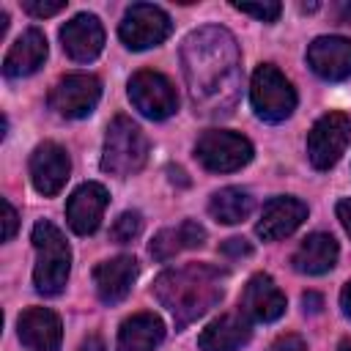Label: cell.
Returning <instances> with one entry per match:
<instances>
[{"label":"cell","mask_w":351,"mask_h":351,"mask_svg":"<svg viewBox=\"0 0 351 351\" xmlns=\"http://www.w3.org/2000/svg\"><path fill=\"white\" fill-rule=\"evenodd\" d=\"M181 69L195 112L230 115L241 93V52L230 30L208 25L192 30L181 47Z\"/></svg>","instance_id":"6da1fadb"},{"label":"cell","mask_w":351,"mask_h":351,"mask_svg":"<svg viewBox=\"0 0 351 351\" xmlns=\"http://www.w3.org/2000/svg\"><path fill=\"white\" fill-rule=\"evenodd\" d=\"M228 274L211 263H184L165 269L154 280V296L173 315L176 329H186L225 296Z\"/></svg>","instance_id":"7a4b0ae2"},{"label":"cell","mask_w":351,"mask_h":351,"mask_svg":"<svg viewBox=\"0 0 351 351\" xmlns=\"http://www.w3.org/2000/svg\"><path fill=\"white\" fill-rule=\"evenodd\" d=\"M30 241L36 247V266H33V285L41 296H58L71 271V250L60 228L41 219L33 225Z\"/></svg>","instance_id":"3957f363"},{"label":"cell","mask_w":351,"mask_h":351,"mask_svg":"<svg viewBox=\"0 0 351 351\" xmlns=\"http://www.w3.org/2000/svg\"><path fill=\"white\" fill-rule=\"evenodd\" d=\"M145 162H148L145 132L129 115H115L104 134L101 170L110 176H132V173L143 170Z\"/></svg>","instance_id":"277c9868"},{"label":"cell","mask_w":351,"mask_h":351,"mask_svg":"<svg viewBox=\"0 0 351 351\" xmlns=\"http://www.w3.org/2000/svg\"><path fill=\"white\" fill-rule=\"evenodd\" d=\"M250 101L261 121L280 123L296 110V90L274 63H261L250 82Z\"/></svg>","instance_id":"5b68a950"},{"label":"cell","mask_w":351,"mask_h":351,"mask_svg":"<svg viewBox=\"0 0 351 351\" xmlns=\"http://www.w3.org/2000/svg\"><path fill=\"white\" fill-rule=\"evenodd\" d=\"M195 156L211 173H233L252 159V143L228 129H208L197 137Z\"/></svg>","instance_id":"8992f818"},{"label":"cell","mask_w":351,"mask_h":351,"mask_svg":"<svg viewBox=\"0 0 351 351\" xmlns=\"http://www.w3.org/2000/svg\"><path fill=\"white\" fill-rule=\"evenodd\" d=\"M351 143V115L326 112L321 115L307 134V159L315 170H329L346 154Z\"/></svg>","instance_id":"52a82bcc"},{"label":"cell","mask_w":351,"mask_h":351,"mask_svg":"<svg viewBox=\"0 0 351 351\" xmlns=\"http://www.w3.org/2000/svg\"><path fill=\"white\" fill-rule=\"evenodd\" d=\"M170 33H173V22H170L167 11L159 5H151V3L129 5L121 25H118L121 41L134 52L159 47Z\"/></svg>","instance_id":"ba28073f"},{"label":"cell","mask_w":351,"mask_h":351,"mask_svg":"<svg viewBox=\"0 0 351 351\" xmlns=\"http://www.w3.org/2000/svg\"><path fill=\"white\" fill-rule=\"evenodd\" d=\"M129 99L134 104V110L151 121H165L178 110V93L176 85L151 69H143L137 74H132L129 80Z\"/></svg>","instance_id":"9c48e42d"},{"label":"cell","mask_w":351,"mask_h":351,"mask_svg":"<svg viewBox=\"0 0 351 351\" xmlns=\"http://www.w3.org/2000/svg\"><path fill=\"white\" fill-rule=\"evenodd\" d=\"M101 99V82L93 74L77 71L60 77L49 90V107L60 118H88Z\"/></svg>","instance_id":"30bf717a"},{"label":"cell","mask_w":351,"mask_h":351,"mask_svg":"<svg viewBox=\"0 0 351 351\" xmlns=\"http://www.w3.org/2000/svg\"><path fill=\"white\" fill-rule=\"evenodd\" d=\"M69 173H71V159H69L63 145L47 140V143H38L33 148V154H30V181H33L36 192H41L44 197L58 195L66 186Z\"/></svg>","instance_id":"8fae6325"},{"label":"cell","mask_w":351,"mask_h":351,"mask_svg":"<svg viewBox=\"0 0 351 351\" xmlns=\"http://www.w3.org/2000/svg\"><path fill=\"white\" fill-rule=\"evenodd\" d=\"M110 203L107 189L99 181H85L80 184L66 203V222L77 236H90L101 225L104 208Z\"/></svg>","instance_id":"7c38bea8"},{"label":"cell","mask_w":351,"mask_h":351,"mask_svg":"<svg viewBox=\"0 0 351 351\" xmlns=\"http://www.w3.org/2000/svg\"><path fill=\"white\" fill-rule=\"evenodd\" d=\"M307 66L329 82H343L351 77V38L346 36H318L307 47Z\"/></svg>","instance_id":"4fadbf2b"},{"label":"cell","mask_w":351,"mask_h":351,"mask_svg":"<svg viewBox=\"0 0 351 351\" xmlns=\"http://www.w3.org/2000/svg\"><path fill=\"white\" fill-rule=\"evenodd\" d=\"M304 219H307V203L293 197V195H280L263 206L261 219L255 225V233L263 241H277V239L291 236Z\"/></svg>","instance_id":"5bb4252c"},{"label":"cell","mask_w":351,"mask_h":351,"mask_svg":"<svg viewBox=\"0 0 351 351\" xmlns=\"http://www.w3.org/2000/svg\"><path fill=\"white\" fill-rule=\"evenodd\" d=\"M60 44L71 60H77V63L93 60L104 49V27H101L99 16H93V14L71 16L60 27Z\"/></svg>","instance_id":"9a60e30c"},{"label":"cell","mask_w":351,"mask_h":351,"mask_svg":"<svg viewBox=\"0 0 351 351\" xmlns=\"http://www.w3.org/2000/svg\"><path fill=\"white\" fill-rule=\"evenodd\" d=\"M241 313L261 324H271L285 313V293L266 271H258L247 280L241 293Z\"/></svg>","instance_id":"2e32d148"},{"label":"cell","mask_w":351,"mask_h":351,"mask_svg":"<svg viewBox=\"0 0 351 351\" xmlns=\"http://www.w3.org/2000/svg\"><path fill=\"white\" fill-rule=\"evenodd\" d=\"M16 329H19V340L25 348L60 351L63 324H60L58 313H52L49 307H27L16 321Z\"/></svg>","instance_id":"e0dca14e"},{"label":"cell","mask_w":351,"mask_h":351,"mask_svg":"<svg viewBox=\"0 0 351 351\" xmlns=\"http://www.w3.org/2000/svg\"><path fill=\"white\" fill-rule=\"evenodd\" d=\"M137 261L132 255H115L110 261H101L93 269V285L104 304H118L129 296L134 280H137Z\"/></svg>","instance_id":"ac0fdd59"},{"label":"cell","mask_w":351,"mask_h":351,"mask_svg":"<svg viewBox=\"0 0 351 351\" xmlns=\"http://www.w3.org/2000/svg\"><path fill=\"white\" fill-rule=\"evenodd\" d=\"M47 36L38 30V27H27L14 44L11 49L5 52L3 58V74L11 77V80H19V77H30L36 74L44 60H47Z\"/></svg>","instance_id":"d6986e66"},{"label":"cell","mask_w":351,"mask_h":351,"mask_svg":"<svg viewBox=\"0 0 351 351\" xmlns=\"http://www.w3.org/2000/svg\"><path fill=\"white\" fill-rule=\"evenodd\" d=\"M252 337V324L244 313H222L197 337L200 351H239Z\"/></svg>","instance_id":"ffe728a7"},{"label":"cell","mask_w":351,"mask_h":351,"mask_svg":"<svg viewBox=\"0 0 351 351\" xmlns=\"http://www.w3.org/2000/svg\"><path fill=\"white\" fill-rule=\"evenodd\" d=\"M337 255H340V247L335 241V236L329 233H310L293 252L291 263L299 274H326L329 269H335L337 263Z\"/></svg>","instance_id":"44dd1931"},{"label":"cell","mask_w":351,"mask_h":351,"mask_svg":"<svg viewBox=\"0 0 351 351\" xmlns=\"http://www.w3.org/2000/svg\"><path fill=\"white\" fill-rule=\"evenodd\" d=\"M165 340V324L154 313H134L118 329V351H156Z\"/></svg>","instance_id":"7402d4cb"},{"label":"cell","mask_w":351,"mask_h":351,"mask_svg":"<svg viewBox=\"0 0 351 351\" xmlns=\"http://www.w3.org/2000/svg\"><path fill=\"white\" fill-rule=\"evenodd\" d=\"M203 241H206V228L200 225V222H195V219H184V222H178L176 228H165V230H159L156 236H154V241H151V258L154 261H170V258H176L178 252H184V250H197V247H203Z\"/></svg>","instance_id":"603a6c76"},{"label":"cell","mask_w":351,"mask_h":351,"mask_svg":"<svg viewBox=\"0 0 351 351\" xmlns=\"http://www.w3.org/2000/svg\"><path fill=\"white\" fill-rule=\"evenodd\" d=\"M252 206L255 203H252V195L247 189H241V186H225V189H219V192L211 195L208 214L217 222H222V225H239V222H244L250 217Z\"/></svg>","instance_id":"cb8c5ba5"},{"label":"cell","mask_w":351,"mask_h":351,"mask_svg":"<svg viewBox=\"0 0 351 351\" xmlns=\"http://www.w3.org/2000/svg\"><path fill=\"white\" fill-rule=\"evenodd\" d=\"M140 230H143V214H140V211H123V214L112 222L110 239H112L115 244H129L132 239L140 236Z\"/></svg>","instance_id":"d4e9b609"},{"label":"cell","mask_w":351,"mask_h":351,"mask_svg":"<svg viewBox=\"0 0 351 351\" xmlns=\"http://www.w3.org/2000/svg\"><path fill=\"white\" fill-rule=\"evenodd\" d=\"M230 5L236 11H241V14L255 16L258 22H274L280 16V11H282V5L274 3V0H266V3H230Z\"/></svg>","instance_id":"484cf974"},{"label":"cell","mask_w":351,"mask_h":351,"mask_svg":"<svg viewBox=\"0 0 351 351\" xmlns=\"http://www.w3.org/2000/svg\"><path fill=\"white\" fill-rule=\"evenodd\" d=\"M22 8L30 16H55L58 11L66 8V0H25Z\"/></svg>","instance_id":"4316f807"},{"label":"cell","mask_w":351,"mask_h":351,"mask_svg":"<svg viewBox=\"0 0 351 351\" xmlns=\"http://www.w3.org/2000/svg\"><path fill=\"white\" fill-rule=\"evenodd\" d=\"M219 252L228 255V258H247V255H252V244L247 239L233 236V239H228V241L219 244Z\"/></svg>","instance_id":"83f0119b"},{"label":"cell","mask_w":351,"mask_h":351,"mask_svg":"<svg viewBox=\"0 0 351 351\" xmlns=\"http://www.w3.org/2000/svg\"><path fill=\"white\" fill-rule=\"evenodd\" d=\"M266 351H307V343L299 337V335H280L271 340V346Z\"/></svg>","instance_id":"f1b7e54d"},{"label":"cell","mask_w":351,"mask_h":351,"mask_svg":"<svg viewBox=\"0 0 351 351\" xmlns=\"http://www.w3.org/2000/svg\"><path fill=\"white\" fill-rule=\"evenodd\" d=\"M3 211H5V230H3V239L5 241H11L14 239V233H16V225H19V217H16V211H14V206L8 203V200H3Z\"/></svg>","instance_id":"f546056e"},{"label":"cell","mask_w":351,"mask_h":351,"mask_svg":"<svg viewBox=\"0 0 351 351\" xmlns=\"http://www.w3.org/2000/svg\"><path fill=\"white\" fill-rule=\"evenodd\" d=\"M335 211H337V219L343 222V228H346V233L351 236V197H343V200H337V206H335Z\"/></svg>","instance_id":"4dcf8cb0"},{"label":"cell","mask_w":351,"mask_h":351,"mask_svg":"<svg viewBox=\"0 0 351 351\" xmlns=\"http://www.w3.org/2000/svg\"><path fill=\"white\" fill-rule=\"evenodd\" d=\"M302 304H304V313H321V307H324V296L315 293V291H307V293L302 296Z\"/></svg>","instance_id":"1f68e13d"},{"label":"cell","mask_w":351,"mask_h":351,"mask_svg":"<svg viewBox=\"0 0 351 351\" xmlns=\"http://www.w3.org/2000/svg\"><path fill=\"white\" fill-rule=\"evenodd\" d=\"M80 351H107V346H104V340H101L99 335H88V337L80 343Z\"/></svg>","instance_id":"d6a6232c"},{"label":"cell","mask_w":351,"mask_h":351,"mask_svg":"<svg viewBox=\"0 0 351 351\" xmlns=\"http://www.w3.org/2000/svg\"><path fill=\"white\" fill-rule=\"evenodd\" d=\"M340 307H343V313H346V318H351V280L343 285V291H340Z\"/></svg>","instance_id":"836d02e7"},{"label":"cell","mask_w":351,"mask_h":351,"mask_svg":"<svg viewBox=\"0 0 351 351\" xmlns=\"http://www.w3.org/2000/svg\"><path fill=\"white\" fill-rule=\"evenodd\" d=\"M337 19L340 22H346V25H351V3L348 0H343V3H337Z\"/></svg>","instance_id":"e575fe53"},{"label":"cell","mask_w":351,"mask_h":351,"mask_svg":"<svg viewBox=\"0 0 351 351\" xmlns=\"http://www.w3.org/2000/svg\"><path fill=\"white\" fill-rule=\"evenodd\" d=\"M337 351H351V337H343L340 346H337Z\"/></svg>","instance_id":"d590c367"},{"label":"cell","mask_w":351,"mask_h":351,"mask_svg":"<svg viewBox=\"0 0 351 351\" xmlns=\"http://www.w3.org/2000/svg\"><path fill=\"white\" fill-rule=\"evenodd\" d=\"M318 8V3H302V11H315Z\"/></svg>","instance_id":"8d00e7d4"}]
</instances>
